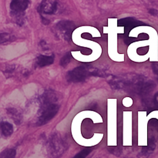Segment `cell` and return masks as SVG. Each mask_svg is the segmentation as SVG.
I'll list each match as a JSON object with an SVG mask.
<instances>
[{
  "label": "cell",
  "instance_id": "cell-2",
  "mask_svg": "<svg viewBox=\"0 0 158 158\" xmlns=\"http://www.w3.org/2000/svg\"><path fill=\"white\" fill-rule=\"evenodd\" d=\"M67 148L66 142L58 135L51 137L47 143V152L49 158H58Z\"/></svg>",
  "mask_w": 158,
  "mask_h": 158
},
{
  "label": "cell",
  "instance_id": "cell-12",
  "mask_svg": "<svg viewBox=\"0 0 158 158\" xmlns=\"http://www.w3.org/2000/svg\"><path fill=\"white\" fill-rule=\"evenodd\" d=\"M71 57L72 56H71V54L69 53V52H68V53H66V55L63 56L62 57L61 60H60V65H61L62 66H63V67L67 66L68 63L70 62Z\"/></svg>",
  "mask_w": 158,
  "mask_h": 158
},
{
  "label": "cell",
  "instance_id": "cell-4",
  "mask_svg": "<svg viewBox=\"0 0 158 158\" xmlns=\"http://www.w3.org/2000/svg\"><path fill=\"white\" fill-rule=\"evenodd\" d=\"M29 5V0H12L10 3V9L12 15L18 21L22 19L23 15H24V12L26 10Z\"/></svg>",
  "mask_w": 158,
  "mask_h": 158
},
{
  "label": "cell",
  "instance_id": "cell-11",
  "mask_svg": "<svg viewBox=\"0 0 158 158\" xmlns=\"http://www.w3.org/2000/svg\"><path fill=\"white\" fill-rule=\"evenodd\" d=\"M15 155H16L15 150L9 148V149L5 150L1 153L0 158H15Z\"/></svg>",
  "mask_w": 158,
  "mask_h": 158
},
{
  "label": "cell",
  "instance_id": "cell-14",
  "mask_svg": "<svg viewBox=\"0 0 158 158\" xmlns=\"http://www.w3.org/2000/svg\"><path fill=\"white\" fill-rule=\"evenodd\" d=\"M0 39H1V43H8L13 40V36L9 35V33H2L0 35Z\"/></svg>",
  "mask_w": 158,
  "mask_h": 158
},
{
  "label": "cell",
  "instance_id": "cell-7",
  "mask_svg": "<svg viewBox=\"0 0 158 158\" xmlns=\"http://www.w3.org/2000/svg\"><path fill=\"white\" fill-rule=\"evenodd\" d=\"M141 25H143V23L138 21V20L135 19L134 18H131V17L121 19H120L118 21V26H124L126 32H128L129 31H131L133 28L136 27V26H141Z\"/></svg>",
  "mask_w": 158,
  "mask_h": 158
},
{
  "label": "cell",
  "instance_id": "cell-16",
  "mask_svg": "<svg viewBox=\"0 0 158 158\" xmlns=\"http://www.w3.org/2000/svg\"><path fill=\"white\" fill-rule=\"evenodd\" d=\"M149 13L152 15H157L158 14V11L155 9H149Z\"/></svg>",
  "mask_w": 158,
  "mask_h": 158
},
{
  "label": "cell",
  "instance_id": "cell-15",
  "mask_svg": "<svg viewBox=\"0 0 158 158\" xmlns=\"http://www.w3.org/2000/svg\"><path fill=\"white\" fill-rule=\"evenodd\" d=\"M110 151L111 153H113V154H116V155H119V154H120V152L118 151V148H112Z\"/></svg>",
  "mask_w": 158,
  "mask_h": 158
},
{
  "label": "cell",
  "instance_id": "cell-6",
  "mask_svg": "<svg viewBox=\"0 0 158 158\" xmlns=\"http://www.w3.org/2000/svg\"><path fill=\"white\" fill-rule=\"evenodd\" d=\"M58 8L57 0H43L40 6V11L43 14L52 15L56 13Z\"/></svg>",
  "mask_w": 158,
  "mask_h": 158
},
{
  "label": "cell",
  "instance_id": "cell-18",
  "mask_svg": "<svg viewBox=\"0 0 158 158\" xmlns=\"http://www.w3.org/2000/svg\"><path fill=\"white\" fill-rule=\"evenodd\" d=\"M153 70H154V73H156L158 76V64L155 63V64L153 65Z\"/></svg>",
  "mask_w": 158,
  "mask_h": 158
},
{
  "label": "cell",
  "instance_id": "cell-5",
  "mask_svg": "<svg viewBox=\"0 0 158 158\" xmlns=\"http://www.w3.org/2000/svg\"><path fill=\"white\" fill-rule=\"evenodd\" d=\"M56 30L65 40L69 41L70 40L73 30L75 29V24L71 21L63 20L58 23L56 26Z\"/></svg>",
  "mask_w": 158,
  "mask_h": 158
},
{
  "label": "cell",
  "instance_id": "cell-9",
  "mask_svg": "<svg viewBox=\"0 0 158 158\" xmlns=\"http://www.w3.org/2000/svg\"><path fill=\"white\" fill-rule=\"evenodd\" d=\"M1 131L3 137H10L13 133V127L10 123L2 121L1 123Z\"/></svg>",
  "mask_w": 158,
  "mask_h": 158
},
{
  "label": "cell",
  "instance_id": "cell-3",
  "mask_svg": "<svg viewBox=\"0 0 158 158\" xmlns=\"http://www.w3.org/2000/svg\"><path fill=\"white\" fill-rule=\"evenodd\" d=\"M94 73H95L92 72L89 69V67L84 66H78L67 73V80L69 82H72V83L83 82L89 76L94 75Z\"/></svg>",
  "mask_w": 158,
  "mask_h": 158
},
{
  "label": "cell",
  "instance_id": "cell-8",
  "mask_svg": "<svg viewBox=\"0 0 158 158\" xmlns=\"http://www.w3.org/2000/svg\"><path fill=\"white\" fill-rule=\"evenodd\" d=\"M54 62L53 56L40 55L36 59V65L39 67H45L52 64Z\"/></svg>",
  "mask_w": 158,
  "mask_h": 158
},
{
  "label": "cell",
  "instance_id": "cell-13",
  "mask_svg": "<svg viewBox=\"0 0 158 158\" xmlns=\"http://www.w3.org/2000/svg\"><path fill=\"white\" fill-rule=\"evenodd\" d=\"M91 151H92V150H91V148H85V149H83V151H81L80 152H79L78 154H77L73 158H85L89 155V153L91 152Z\"/></svg>",
  "mask_w": 158,
  "mask_h": 158
},
{
  "label": "cell",
  "instance_id": "cell-10",
  "mask_svg": "<svg viewBox=\"0 0 158 158\" xmlns=\"http://www.w3.org/2000/svg\"><path fill=\"white\" fill-rule=\"evenodd\" d=\"M8 114L11 116V118L15 122L16 124H19L22 120V116L19 110L14 109V108H11V109L8 110Z\"/></svg>",
  "mask_w": 158,
  "mask_h": 158
},
{
  "label": "cell",
  "instance_id": "cell-1",
  "mask_svg": "<svg viewBox=\"0 0 158 158\" xmlns=\"http://www.w3.org/2000/svg\"><path fill=\"white\" fill-rule=\"evenodd\" d=\"M60 106L56 103V97L53 92L47 91L41 98V109L37 125L42 126L50 121L58 113Z\"/></svg>",
  "mask_w": 158,
  "mask_h": 158
},
{
  "label": "cell",
  "instance_id": "cell-17",
  "mask_svg": "<svg viewBox=\"0 0 158 158\" xmlns=\"http://www.w3.org/2000/svg\"><path fill=\"white\" fill-rule=\"evenodd\" d=\"M154 104H155V106L158 108V92L155 94V95H154Z\"/></svg>",
  "mask_w": 158,
  "mask_h": 158
}]
</instances>
